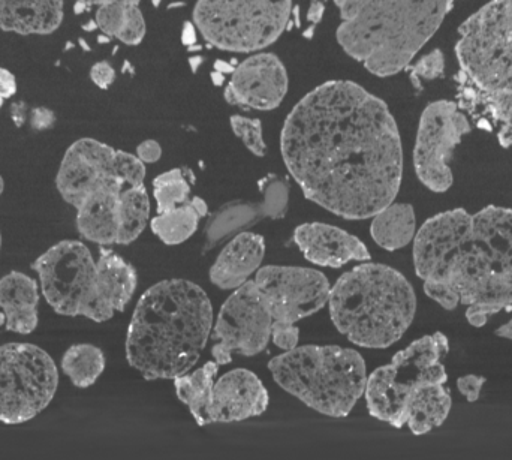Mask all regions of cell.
<instances>
[{"label": "cell", "mask_w": 512, "mask_h": 460, "mask_svg": "<svg viewBox=\"0 0 512 460\" xmlns=\"http://www.w3.org/2000/svg\"><path fill=\"white\" fill-rule=\"evenodd\" d=\"M17 92V80L8 69L0 68V107L6 99L12 98Z\"/></svg>", "instance_id": "40"}, {"label": "cell", "mask_w": 512, "mask_h": 460, "mask_svg": "<svg viewBox=\"0 0 512 460\" xmlns=\"http://www.w3.org/2000/svg\"><path fill=\"white\" fill-rule=\"evenodd\" d=\"M254 281L273 318L271 341L280 350H294L300 341L295 324L328 303L327 276L307 267L265 266L259 267Z\"/></svg>", "instance_id": "12"}, {"label": "cell", "mask_w": 512, "mask_h": 460, "mask_svg": "<svg viewBox=\"0 0 512 460\" xmlns=\"http://www.w3.org/2000/svg\"><path fill=\"white\" fill-rule=\"evenodd\" d=\"M280 149L304 197L340 218H373L399 194V126L388 105L354 81L307 93L286 117Z\"/></svg>", "instance_id": "1"}, {"label": "cell", "mask_w": 512, "mask_h": 460, "mask_svg": "<svg viewBox=\"0 0 512 460\" xmlns=\"http://www.w3.org/2000/svg\"><path fill=\"white\" fill-rule=\"evenodd\" d=\"M116 176L144 182L146 167L131 153L93 138H81L66 150L56 176V188L69 206L77 207L99 183Z\"/></svg>", "instance_id": "15"}, {"label": "cell", "mask_w": 512, "mask_h": 460, "mask_svg": "<svg viewBox=\"0 0 512 460\" xmlns=\"http://www.w3.org/2000/svg\"><path fill=\"white\" fill-rule=\"evenodd\" d=\"M143 183L125 176L111 177L99 183L75 207L80 236L99 246L117 245L122 192L129 186Z\"/></svg>", "instance_id": "17"}, {"label": "cell", "mask_w": 512, "mask_h": 460, "mask_svg": "<svg viewBox=\"0 0 512 460\" xmlns=\"http://www.w3.org/2000/svg\"><path fill=\"white\" fill-rule=\"evenodd\" d=\"M292 0H198L194 26L219 50L254 53L285 32Z\"/></svg>", "instance_id": "9"}, {"label": "cell", "mask_w": 512, "mask_h": 460, "mask_svg": "<svg viewBox=\"0 0 512 460\" xmlns=\"http://www.w3.org/2000/svg\"><path fill=\"white\" fill-rule=\"evenodd\" d=\"M38 282L21 272H11L0 279L2 323L8 332L30 335L39 323Z\"/></svg>", "instance_id": "22"}, {"label": "cell", "mask_w": 512, "mask_h": 460, "mask_svg": "<svg viewBox=\"0 0 512 460\" xmlns=\"http://www.w3.org/2000/svg\"><path fill=\"white\" fill-rule=\"evenodd\" d=\"M32 269L38 273L42 296L56 314L89 318L95 323H105L116 314L105 299L98 261L83 242L56 243Z\"/></svg>", "instance_id": "7"}, {"label": "cell", "mask_w": 512, "mask_h": 460, "mask_svg": "<svg viewBox=\"0 0 512 460\" xmlns=\"http://www.w3.org/2000/svg\"><path fill=\"white\" fill-rule=\"evenodd\" d=\"M98 264L108 305L114 312L125 311L137 290V270L105 246L99 249Z\"/></svg>", "instance_id": "28"}, {"label": "cell", "mask_w": 512, "mask_h": 460, "mask_svg": "<svg viewBox=\"0 0 512 460\" xmlns=\"http://www.w3.org/2000/svg\"><path fill=\"white\" fill-rule=\"evenodd\" d=\"M150 215V198L146 185L129 186L122 192L119 207L117 245H131L146 230Z\"/></svg>", "instance_id": "30"}, {"label": "cell", "mask_w": 512, "mask_h": 460, "mask_svg": "<svg viewBox=\"0 0 512 460\" xmlns=\"http://www.w3.org/2000/svg\"><path fill=\"white\" fill-rule=\"evenodd\" d=\"M456 101L477 128L492 132L504 149H512V90H484L462 71L456 77Z\"/></svg>", "instance_id": "19"}, {"label": "cell", "mask_w": 512, "mask_h": 460, "mask_svg": "<svg viewBox=\"0 0 512 460\" xmlns=\"http://www.w3.org/2000/svg\"><path fill=\"white\" fill-rule=\"evenodd\" d=\"M219 363L207 362L192 374L174 378L177 398L191 411L197 425H212L213 387Z\"/></svg>", "instance_id": "27"}, {"label": "cell", "mask_w": 512, "mask_h": 460, "mask_svg": "<svg viewBox=\"0 0 512 460\" xmlns=\"http://www.w3.org/2000/svg\"><path fill=\"white\" fill-rule=\"evenodd\" d=\"M460 71L484 90H512V0H492L459 27Z\"/></svg>", "instance_id": "10"}, {"label": "cell", "mask_w": 512, "mask_h": 460, "mask_svg": "<svg viewBox=\"0 0 512 460\" xmlns=\"http://www.w3.org/2000/svg\"><path fill=\"white\" fill-rule=\"evenodd\" d=\"M0 249H2V233H0Z\"/></svg>", "instance_id": "45"}, {"label": "cell", "mask_w": 512, "mask_h": 460, "mask_svg": "<svg viewBox=\"0 0 512 460\" xmlns=\"http://www.w3.org/2000/svg\"><path fill=\"white\" fill-rule=\"evenodd\" d=\"M259 216H264L261 203H233L222 207L206 227L207 245L213 246L219 240L225 239L230 234L237 233L243 228L254 224Z\"/></svg>", "instance_id": "32"}, {"label": "cell", "mask_w": 512, "mask_h": 460, "mask_svg": "<svg viewBox=\"0 0 512 460\" xmlns=\"http://www.w3.org/2000/svg\"><path fill=\"white\" fill-rule=\"evenodd\" d=\"M207 213L209 206L206 201L200 197H192L188 203L158 213L150 222V228L165 245H180L194 236L201 219L207 216Z\"/></svg>", "instance_id": "29"}, {"label": "cell", "mask_w": 512, "mask_h": 460, "mask_svg": "<svg viewBox=\"0 0 512 460\" xmlns=\"http://www.w3.org/2000/svg\"><path fill=\"white\" fill-rule=\"evenodd\" d=\"M212 327V302L200 285L186 279L158 282L138 300L126 359L146 380H174L197 365Z\"/></svg>", "instance_id": "3"}, {"label": "cell", "mask_w": 512, "mask_h": 460, "mask_svg": "<svg viewBox=\"0 0 512 460\" xmlns=\"http://www.w3.org/2000/svg\"><path fill=\"white\" fill-rule=\"evenodd\" d=\"M496 336H499V338L502 339H510L512 341V318L508 323H505L504 326L499 327V329H496Z\"/></svg>", "instance_id": "42"}, {"label": "cell", "mask_w": 512, "mask_h": 460, "mask_svg": "<svg viewBox=\"0 0 512 460\" xmlns=\"http://www.w3.org/2000/svg\"><path fill=\"white\" fill-rule=\"evenodd\" d=\"M90 80L99 87V89H108L111 84L116 80V71L110 63L102 62L95 63L90 69Z\"/></svg>", "instance_id": "38"}, {"label": "cell", "mask_w": 512, "mask_h": 460, "mask_svg": "<svg viewBox=\"0 0 512 460\" xmlns=\"http://www.w3.org/2000/svg\"><path fill=\"white\" fill-rule=\"evenodd\" d=\"M280 389L316 413L342 419L364 396L366 362L358 351L336 345H304L268 363Z\"/></svg>", "instance_id": "6"}, {"label": "cell", "mask_w": 512, "mask_h": 460, "mask_svg": "<svg viewBox=\"0 0 512 460\" xmlns=\"http://www.w3.org/2000/svg\"><path fill=\"white\" fill-rule=\"evenodd\" d=\"M270 396L262 381L248 369L227 372L213 387V423H234L261 416Z\"/></svg>", "instance_id": "20"}, {"label": "cell", "mask_w": 512, "mask_h": 460, "mask_svg": "<svg viewBox=\"0 0 512 460\" xmlns=\"http://www.w3.org/2000/svg\"><path fill=\"white\" fill-rule=\"evenodd\" d=\"M230 123L234 134L242 140L249 152L254 153L258 158L265 156L267 144H265L264 135H262L261 120L234 114L230 117Z\"/></svg>", "instance_id": "36"}, {"label": "cell", "mask_w": 512, "mask_h": 460, "mask_svg": "<svg viewBox=\"0 0 512 460\" xmlns=\"http://www.w3.org/2000/svg\"><path fill=\"white\" fill-rule=\"evenodd\" d=\"M261 209L265 218L282 219L288 212L289 185L283 177L268 174L259 182Z\"/></svg>", "instance_id": "34"}, {"label": "cell", "mask_w": 512, "mask_h": 460, "mask_svg": "<svg viewBox=\"0 0 512 460\" xmlns=\"http://www.w3.org/2000/svg\"><path fill=\"white\" fill-rule=\"evenodd\" d=\"M414 266L427 297L447 311L466 306V320L481 329L512 305V209L432 216L415 234Z\"/></svg>", "instance_id": "2"}, {"label": "cell", "mask_w": 512, "mask_h": 460, "mask_svg": "<svg viewBox=\"0 0 512 460\" xmlns=\"http://www.w3.org/2000/svg\"><path fill=\"white\" fill-rule=\"evenodd\" d=\"M273 318L255 281L237 288L219 312L213 329L212 356L219 366L228 365L234 354L254 357L271 341Z\"/></svg>", "instance_id": "14"}, {"label": "cell", "mask_w": 512, "mask_h": 460, "mask_svg": "<svg viewBox=\"0 0 512 460\" xmlns=\"http://www.w3.org/2000/svg\"><path fill=\"white\" fill-rule=\"evenodd\" d=\"M195 26H188L186 27L185 33H183V41L188 42V44H191V42H195Z\"/></svg>", "instance_id": "43"}, {"label": "cell", "mask_w": 512, "mask_h": 460, "mask_svg": "<svg viewBox=\"0 0 512 460\" xmlns=\"http://www.w3.org/2000/svg\"><path fill=\"white\" fill-rule=\"evenodd\" d=\"M450 342L442 332L423 336L394 354L390 365L367 377L366 398L370 416L396 429L405 426V405L412 390L424 384H447L444 360Z\"/></svg>", "instance_id": "8"}, {"label": "cell", "mask_w": 512, "mask_h": 460, "mask_svg": "<svg viewBox=\"0 0 512 460\" xmlns=\"http://www.w3.org/2000/svg\"><path fill=\"white\" fill-rule=\"evenodd\" d=\"M288 86V72L282 60L273 53H256L236 66L224 98L233 107L271 111L282 104Z\"/></svg>", "instance_id": "16"}, {"label": "cell", "mask_w": 512, "mask_h": 460, "mask_svg": "<svg viewBox=\"0 0 512 460\" xmlns=\"http://www.w3.org/2000/svg\"><path fill=\"white\" fill-rule=\"evenodd\" d=\"M195 180L197 177L189 168H174L167 173L159 174L153 180V195L158 204V213L188 203L192 198L191 188Z\"/></svg>", "instance_id": "33"}, {"label": "cell", "mask_w": 512, "mask_h": 460, "mask_svg": "<svg viewBox=\"0 0 512 460\" xmlns=\"http://www.w3.org/2000/svg\"><path fill=\"white\" fill-rule=\"evenodd\" d=\"M84 8H95L96 26L102 33L126 45H138L146 36L141 0H77Z\"/></svg>", "instance_id": "24"}, {"label": "cell", "mask_w": 512, "mask_h": 460, "mask_svg": "<svg viewBox=\"0 0 512 460\" xmlns=\"http://www.w3.org/2000/svg\"><path fill=\"white\" fill-rule=\"evenodd\" d=\"M445 68H447V63H445L444 53L436 48V50L430 51L426 56L421 57L417 62L411 63L405 71L408 72L412 86L420 90L424 81L444 77Z\"/></svg>", "instance_id": "35"}, {"label": "cell", "mask_w": 512, "mask_h": 460, "mask_svg": "<svg viewBox=\"0 0 512 460\" xmlns=\"http://www.w3.org/2000/svg\"><path fill=\"white\" fill-rule=\"evenodd\" d=\"M370 234L376 245L385 251L405 248L414 242L417 234L414 207L406 203H391L373 216Z\"/></svg>", "instance_id": "26"}, {"label": "cell", "mask_w": 512, "mask_h": 460, "mask_svg": "<svg viewBox=\"0 0 512 460\" xmlns=\"http://www.w3.org/2000/svg\"><path fill=\"white\" fill-rule=\"evenodd\" d=\"M336 329L352 344L384 350L403 338L417 312L411 282L385 264H361L343 273L328 296Z\"/></svg>", "instance_id": "5"}, {"label": "cell", "mask_w": 512, "mask_h": 460, "mask_svg": "<svg viewBox=\"0 0 512 460\" xmlns=\"http://www.w3.org/2000/svg\"><path fill=\"white\" fill-rule=\"evenodd\" d=\"M65 15L63 0H0V30L18 35H51Z\"/></svg>", "instance_id": "23"}, {"label": "cell", "mask_w": 512, "mask_h": 460, "mask_svg": "<svg viewBox=\"0 0 512 460\" xmlns=\"http://www.w3.org/2000/svg\"><path fill=\"white\" fill-rule=\"evenodd\" d=\"M264 255V237L248 231L237 234L210 269V281L221 290H237L258 272Z\"/></svg>", "instance_id": "21"}, {"label": "cell", "mask_w": 512, "mask_h": 460, "mask_svg": "<svg viewBox=\"0 0 512 460\" xmlns=\"http://www.w3.org/2000/svg\"><path fill=\"white\" fill-rule=\"evenodd\" d=\"M3 191H5V182H3V177L0 176V195L3 194Z\"/></svg>", "instance_id": "44"}, {"label": "cell", "mask_w": 512, "mask_h": 460, "mask_svg": "<svg viewBox=\"0 0 512 460\" xmlns=\"http://www.w3.org/2000/svg\"><path fill=\"white\" fill-rule=\"evenodd\" d=\"M322 12H324V5L319 2H313L312 8L309 11V20L313 23H318L321 20Z\"/></svg>", "instance_id": "41"}, {"label": "cell", "mask_w": 512, "mask_h": 460, "mask_svg": "<svg viewBox=\"0 0 512 460\" xmlns=\"http://www.w3.org/2000/svg\"><path fill=\"white\" fill-rule=\"evenodd\" d=\"M453 398L445 384H424L412 390L405 405V426L421 437L444 425L450 416Z\"/></svg>", "instance_id": "25"}, {"label": "cell", "mask_w": 512, "mask_h": 460, "mask_svg": "<svg viewBox=\"0 0 512 460\" xmlns=\"http://www.w3.org/2000/svg\"><path fill=\"white\" fill-rule=\"evenodd\" d=\"M487 383V378L483 375H463L457 380V389L465 396L468 402H477L481 396L484 384Z\"/></svg>", "instance_id": "37"}, {"label": "cell", "mask_w": 512, "mask_h": 460, "mask_svg": "<svg viewBox=\"0 0 512 460\" xmlns=\"http://www.w3.org/2000/svg\"><path fill=\"white\" fill-rule=\"evenodd\" d=\"M472 132V122L457 101L439 99L424 108L414 147L418 180L435 194L450 191L454 174L450 162L454 150Z\"/></svg>", "instance_id": "13"}, {"label": "cell", "mask_w": 512, "mask_h": 460, "mask_svg": "<svg viewBox=\"0 0 512 460\" xmlns=\"http://www.w3.org/2000/svg\"><path fill=\"white\" fill-rule=\"evenodd\" d=\"M457 0H334L336 38L370 74L387 78L405 71L433 38Z\"/></svg>", "instance_id": "4"}, {"label": "cell", "mask_w": 512, "mask_h": 460, "mask_svg": "<svg viewBox=\"0 0 512 460\" xmlns=\"http://www.w3.org/2000/svg\"><path fill=\"white\" fill-rule=\"evenodd\" d=\"M104 351L90 344L72 345L62 357V371L78 389H89L104 374Z\"/></svg>", "instance_id": "31"}, {"label": "cell", "mask_w": 512, "mask_h": 460, "mask_svg": "<svg viewBox=\"0 0 512 460\" xmlns=\"http://www.w3.org/2000/svg\"><path fill=\"white\" fill-rule=\"evenodd\" d=\"M294 242L304 258L315 266L339 269L351 261H369L372 258L367 246L354 234L322 222L298 225L294 231Z\"/></svg>", "instance_id": "18"}, {"label": "cell", "mask_w": 512, "mask_h": 460, "mask_svg": "<svg viewBox=\"0 0 512 460\" xmlns=\"http://www.w3.org/2000/svg\"><path fill=\"white\" fill-rule=\"evenodd\" d=\"M59 387L53 357L38 345H0V423L21 425L47 410Z\"/></svg>", "instance_id": "11"}, {"label": "cell", "mask_w": 512, "mask_h": 460, "mask_svg": "<svg viewBox=\"0 0 512 460\" xmlns=\"http://www.w3.org/2000/svg\"><path fill=\"white\" fill-rule=\"evenodd\" d=\"M162 147L156 140H146L137 147V158L144 164H155L161 159Z\"/></svg>", "instance_id": "39"}]
</instances>
